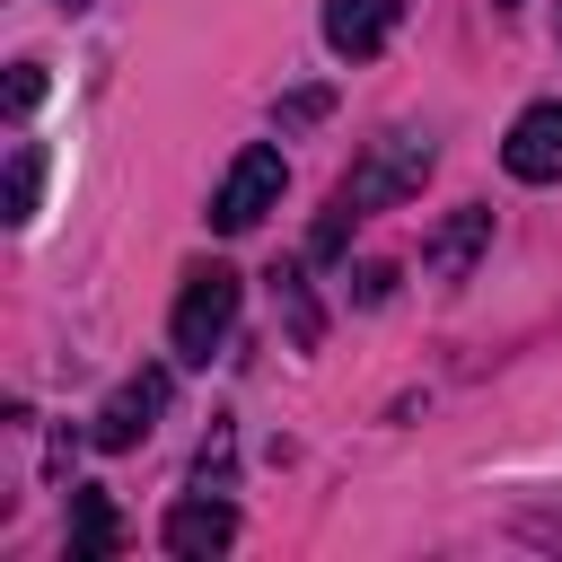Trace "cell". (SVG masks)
<instances>
[{"mask_svg": "<svg viewBox=\"0 0 562 562\" xmlns=\"http://www.w3.org/2000/svg\"><path fill=\"white\" fill-rule=\"evenodd\" d=\"M422 176H430V140H422V132H378V140L360 149V167L334 184V202H351V211L369 220V211L413 202V193H422Z\"/></svg>", "mask_w": 562, "mask_h": 562, "instance_id": "1", "label": "cell"}, {"mask_svg": "<svg viewBox=\"0 0 562 562\" xmlns=\"http://www.w3.org/2000/svg\"><path fill=\"white\" fill-rule=\"evenodd\" d=\"M237 299H246V281H237L228 263H193V272H184V290H176V316H167L176 360H211V351H220V334L237 325Z\"/></svg>", "mask_w": 562, "mask_h": 562, "instance_id": "2", "label": "cell"}, {"mask_svg": "<svg viewBox=\"0 0 562 562\" xmlns=\"http://www.w3.org/2000/svg\"><path fill=\"white\" fill-rule=\"evenodd\" d=\"M281 184H290L281 149H272V140H246V149L228 158L220 193H211V228H220V237H246V228H263V211H281Z\"/></svg>", "mask_w": 562, "mask_h": 562, "instance_id": "3", "label": "cell"}, {"mask_svg": "<svg viewBox=\"0 0 562 562\" xmlns=\"http://www.w3.org/2000/svg\"><path fill=\"white\" fill-rule=\"evenodd\" d=\"M167 395H176V378L167 369H132L105 404H97V422H88V439L105 448V457H123V448H140L149 430H158V413H167Z\"/></svg>", "mask_w": 562, "mask_h": 562, "instance_id": "4", "label": "cell"}, {"mask_svg": "<svg viewBox=\"0 0 562 562\" xmlns=\"http://www.w3.org/2000/svg\"><path fill=\"white\" fill-rule=\"evenodd\" d=\"M158 544H167L176 562H211V553H228V544H237V509H228L220 492H193V501H176V509H167Z\"/></svg>", "mask_w": 562, "mask_h": 562, "instance_id": "5", "label": "cell"}, {"mask_svg": "<svg viewBox=\"0 0 562 562\" xmlns=\"http://www.w3.org/2000/svg\"><path fill=\"white\" fill-rule=\"evenodd\" d=\"M501 167L518 184H562V105H527L501 140Z\"/></svg>", "mask_w": 562, "mask_h": 562, "instance_id": "6", "label": "cell"}, {"mask_svg": "<svg viewBox=\"0 0 562 562\" xmlns=\"http://www.w3.org/2000/svg\"><path fill=\"white\" fill-rule=\"evenodd\" d=\"M395 18H404V0H325V44L342 61H369V53H386Z\"/></svg>", "mask_w": 562, "mask_h": 562, "instance_id": "7", "label": "cell"}, {"mask_svg": "<svg viewBox=\"0 0 562 562\" xmlns=\"http://www.w3.org/2000/svg\"><path fill=\"white\" fill-rule=\"evenodd\" d=\"M483 237H492V211H474V202H465V211L430 237V255H422V263H430L439 281H465V272H474V255H483Z\"/></svg>", "mask_w": 562, "mask_h": 562, "instance_id": "8", "label": "cell"}, {"mask_svg": "<svg viewBox=\"0 0 562 562\" xmlns=\"http://www.w3.org/2000/svg\"><path fill=\"white\" fill-rule=\"evenodd\" d=\"M114 544H123L114 501H105V492H70V562H105Z\"/></svg>", "mask_w": 562, "mask_h": 562, "instance_id": "9", "label": "cell"}, {"mask_svg": "<svg viewBox=\"0 0 562 562\" xmlns=\"http://www.w3.org/2000/svg\"><path fill=\"white\" fill-rule=\"evenodd\" d=\"M35 184H44V149L18 140V158H9V193H0V220H9V228L35 220Z\"/></svg>", "mask_w": 562, "mask_h": 562, "instance_id": "10", "label": "cell"}, {"mask_svg": "<svg viewBox=\"0 0 562 562\" xmlns=\"http://www.w3.org/2000/svg\"><path fill=\"white\" fill-rule=\"evenodd\" d=\"M272 299L290 307V342L307 351V342L325 334V316H316V299H307V281H299V263H290V272H272Z\"/></svg>", "mask_w": 562, "mask_h": 562, "instance_id": "11", "label": "cell"}, {"mask_svg": "<svg viewBox=\"0 0 562 562\" xmlns=\"http://www.w3.org/2000/svg\"><path fill=\"white\" fill-rule=\"evenodd\" d=\"M193 483H202V492L228 483V422H211V439H202V457H193Z\"/></svg>", "mask_w": 562, "mask_h": 562, "instance_id": "12", "label": "cell"}, {"mask_svg": "<svg viewBox=\"0 0 562 562\" xmlns=\"http://www.w3.org/2000/svg\"><path fill=\"white\" fill-rule=\"evenodd\" d=\"M386 290H395V263H360V272H351V299H360V307H378Z\"/></svg>", "mask_w": 562, "mask_h": 562, "instance_id": "13", "label": "cell"}, {"mask_svg": "<svg viewBox=\"0 0 562 562\" xmlns=\"http://www.w3.org/2000/svg\"><path fill=\"white\" fill-rule=\"evenodd\" d=\"M35 97H44V61H18V70H9V105H18V114H26V105H35Z\"/></svg>", "mask_w": 562, "mask_h": 562, "instance_id": "14", "label": "cell"}, {"mask_svg": "<svg viewBox=\"0 0 562 562\" xmlns=\"http://www.w3.org/2000/svg\"><path fill=\"white\" fill-rule=\"evenodd\" d=\"M325 105H334V97H325V88H299V97H281V123H316V114H325Z\"/></svg>", "mask_w": 562, "mask_h": 562, "instance_id": "15", "label": "cell"}, {"mask_svg": "<svg viewBox=\"0 0 562 562\" xmlns=\"http://www.w3.org/2000/svg\"><path fill=\"white\" fill-rule=\"evenodd\" d=\"M53 9H88V0H53Z\"/></svg>", "mask_w": 562, "mask_h": 562, "instance_id": "16", "label": "cell"}]
</instances>
